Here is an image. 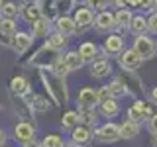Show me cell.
Segmentation results:
<instances>
[{"mask_svg":"<svg viewBox=\"0 0 157 147\" xmlns=\"http://www.w3.org/2000/svg\"><path fill=\"white\" fill-rule=\"evenodd\" d=\"M77 112L81 116V124H85L88 127H96L98 118H100L96 108H77Z\"/></svg>","mask_w":157,"mask_h":147,"instance_id":"obj_25","label":"cell"},{"mask_svg":"<svg viewBox=\"0 0 157 147\" xmlns=\"http://www.w3.org/2000/svg\"><path fill=\"white\" fill-rule=\"evenodd\" d=\"M33 39L36 37L29 32H16V36L10 39V47H12V51L16 53V55H24V53L33 45Z\"/></svg>","mask_w":157,"mask_h":147,"instance_id":"obj_11","label":"cell"},{"mask_svg":"<svg viewBox=\"0 0 157 147\" xmlns=\"http://www.w3.org/2000/svg\"><path fill=\"white\" fill-rule=\"evenodd\" d=\"M20 12H22V8L16 2H4L2 8H0V16L2 18H16L20 16Z\"/></svg>","mask_w":157,"mask_h":147,"instance_id":"obj_34","label":"cell"},{"mask_svg":"<svg viewBox=\"0 0 157 147\" xmlns=\"http://www.w3.org/2000/svg\"><path fill=\"white\" fill-rule=\"evenodd\" d=\"M96 98H98V104L104 100H110L112 98V90H110V85H102L100 88H96Z\"/></svg>","mask_w":157,"mask_h":147,"instance_id":"obj_37","label":"cell"},{"mask_svg":"<svg viewBox=\"0 0 157 147\" xmlns=\"http://www.w3.org/2000/svg\"><path fill=\"white\" fill-rule=\"evenodd\" d=\"M155 104H147L145 100H141V98H136L134 104L128 108V120H134L137 124H141V122H149L151 118L155 114Z\"/></svg>","mask_w":157,"mask_h":147,"instance_id":"obj_1","label":"cell"},{"mask_svg":"<svg viewBox=\"0 0 157 147\" xmlns=\"http://www.w3.org/2000/svg\"><path fill=\"white\" fill-rule=\"evenodd\" d=\"M61 55L59 51H53L51 47H47L45 43H43V47H39L37 49V53H33V57L29 59V63L32 65H36L37 69H51L53 67V63H55V59Z\"/></svg>","mask_w":157,"mask_h":147,"instance_id":"obj_5","label":"cell"},{"mask_svg":"<svg viewBox=\"0 0 157 147\" xmlns=\"http://www.w3.org/2000/svg\"><path fill=\"white\" fill-rule=\"evenodd\" d=\"M16 32H18L16 20H14V18H2V16H0V36L12 39L14 36H16Z\"/></svg>","mask_w":157,"mask_h":147,"instance_id":"obj_27","label":"cell"},{"mask_svg":"<svg viewBox=\"0 0 157 147\" xmlns=\"http://www.w3.org/2000/svg\"><path fill=\"white\" fill-rule=\"evenodd\" d=\"M120 102L116 100V98H110V100H104L98 104V114L102 118H106V120H114V118L120 114Z\"/></svg>","mask_w":157,"mask_h":147,"instance_id":"obj_21","label":"cell"},{"mask_svg":"<svg viewBox=\"0 0 157 147\" xmlns=\"http://www.w3.org/2000/svg\"><path fill=\"white\" fill-rule=\"evenodd\" d=\"M140 10H151L153 8V0H140Z\"/></svg>","mask_w":157,"mask_h":147,"instance_id":"obj_40","label":"cell"},{"mask_svg":"<svg viewBox=\"0 0 157 147\" xmlns=\"http://www.w3.org/2000/svg\"><path fill=\"white\" fill-rule=\"evenodd\" d=\"M151 12L157 14V0H153V8H151Z\"/></svg>","mask_w":157,"mask_h":147,"instance_id":"obj_47","label":"cell"},{"mask_svg":"<svg viewBox=\"0 0 157 147\" xmlns=\"http://www.w3.org/2000/svg\"><path fill=\"white\" fill-rule=\"evenodd\" d=\"M45 45L51 47L53 51H59V53H61L63 49L69 45V37L63 36V33H59L57 29H55V32H51V33L45 37Z\"/></svg>","mask_w":157,"mask_h":147,"instance_id":"obj_22","label":"cell"},{"mask_svg":"<svg viewBox=\"0 0 157 147\" xmlns=\"http://www.w3.org/2000/svg\"><path fill=\"white\" fill-rule=\"evenodd\" d=\"M14 139H16L18 143H28V141H33V139H36V124L20 120L18 124L14 126Z\"/></svg>","mask_w":157,"mask_h":147,"instance_id":"obj_12","label":"cell"},{"mask_svg":"<svg viewBox=\"0 0 157 147\" xmlns=\"http://www.w3.org/2000/svg\"><path fill=\"white\" fill-rule=\"evenodd\" d=\"M147 33L157 36V14L153 12H151V16H147Z\"/></svg>","mask_w":157,"mask_h":147,"instance_id":"obj_38","label":"cell"},{"mask_svg":"<svg viewBox=\"0 0 157 147\" xmlns=\"http://www.w3.org/2000/svg\"><path fill=\"white\" fill-rule=\"evenodd\" d=\"M24 2H36V0H24Z\"/></svg>","mask_w":157,"mask_h":147,"instance_id":"obj_48","label":"cell"},{"mask_svg":"<svg viewBox=\"0 0 157 147\" xmlns=\"http://www.w3.org/2000/svg\"><path fill=\"white\" fill-rule=\"evenodd\" d=\"M118 63H120L122 71H137L141 67V63H144V59L140 57V53L134 47H128L118 55Z\"/></svg>","mask_w":157,"mask_h":147,"instance_id":"obj_9","label":"cell"},{"mask_svg":"<svg viewBox=\"0 0 157 147\" xmlns=\"http://www.w3.org/2000/svg\"><path fill=\"white\" fill-rule=\"evenodd\" d=\"M77 51L81 53L82 61H85V63H88V65H90L92 61H96V59H98V55H100V47H98L94 41H82L81 45L77 47Z\"/></svg>","mask_w":157,"mask_h":147,"instance_id":"obj_19","label":"cell"},{"mask_svg":"<svg viewBox=\"0 0 157 147\" xmlns=\"http://www.w3.org/2000/svg\"><path fill=\"white\" fill-rule=\"evenodd\" d=\"M151 145L157 147V135H151Z\"/></svg>","mask_w":157,"mask_h":147,"instance_id":"obj_46","label":"cell"},{"mask_svg":"<svg viewBox=\"0 0 157 147\" xmlns=\"http://www.w3.org/2000/svg\"><path fill=\"white\" fill-rule=\"evenodd\" d=\"M51 24H53L51 18L41 16L37 22H33L32 26H29V33H32L33 37H47L49 33H51Z\"/></svg>","mask_w":157,"mask_h":147,"instance_id":"obj_20","label":"cell"},{"mask_svg":"<svg viewBox=\"0 0 157 147\" xmlns=\"http://www.w3.org/2000/svg\"><path fill=\"white\" fill-rule=\"evenodd\" d=\"M2 4H4V2H2V0H0V8H2Z\"/></svg>","mask_w":157,"mask_h":147,"instance_id":"obj_49","label":"cell"},{"mask_svg":"<svg viewBox=\"0 0 157 147\" xmlns=\"http://www.w3.org/2000/svg\"><path fill=\"white\" fill-rule=\"evenodd\" d=\"M77 0H51V10L55 16H67L73 8H75Z\"/></svg>","mask_w":157,"mask_h":147,"instance_id":"obj_28","label":"cell"},{"mask_svg":"<svg viewBox=\"0 0 157 147\" xmlns=\"http://www.w3.org/2000/svg\"><path fill=\"white\" fill-rule=\"evenodd\" d=\"M130 32L134 36L147 33V16H144V14H134V20L130 24Z\"/></svg>","mask_w":157,"mask_h":147,"instance_id":"obj_31","label":"cell"},{"mask_svg":"<svg viewBox=\"0 0 157 147\" xmlns=\"http://www.w3.org/2000/svg\"><path fill=\"white\" fill-rule=\"evenodd\" d=\"M88 73H90L92 78H106L112 75V63L108 61L106 57H98L96 61L90 63V69H88Z\"/></svg>","mask_w":157,"mask_h":147,"instance_id":"obj_15","label":"cell"},{"mask_svg":"<svg viewBox=\"0 0 157 147\" xmlns=\"http://www.w3.org/2000/svg\"><path fill=\"white\" fill-rule=\"evenodd\" d=\"M114 6H118V10H120V8H128V2H126V0H114Z\"/></svg>","mask_w":157,"mask_h":147,"instance_id":"obj_44","label":"cell"},{"mask_svg":"<svg viewBox=\"0 0 157 147\" xmlns=\"http://www.w3.org/2000/svg\"><path fill=\"white\" fill-rule=\"evenodd\" d=\"M94 10L88 8L86 4L85 6H78L75 10V14H73V20H75L77 24V33H85L86 29H90L92 26H94Z\"/></svg>","mask_w":157,"mask_h":147,"instance_id":"obj_6","label":"cell"},{"mask_svg":"<svg viewBox=\"0 0 157 147\" xmlns=\"http://www.w3.org/2000/svg\"><path fill=\"white\" fill-rule=\"evenodd\" d=\"M49 73H51V75H55V77L67 78V75H69L71 71H69V67H67L65 59H63V53L55 59V63H53V67H51V69H49Z\"/></svg>","mask_w":157,"mask_h":147,"instance_id":"obj_33","label":"cell"},{"mask_svg":"<svg viewBox=\"0 0 157 147\" xmlns=\"http://www.w3.org/2000/svg\"><path fill=\"white\" fill-rule=\"evenodd\" d=\"M132 47L140 53V57L144 59V61H149V59H153L157 55V41H155V37L149 36V33L136 36L134 37V45Z\"/></svg>","mask_w":157,"mask_h":147,"instance_id":"obj_2","label":"cell"},{"mask_svg":"<svg viewBox=\"0 0 157 147\" xmlns=\"http://www.w3.org/2000/svg\"><path fill=\"white\" fill-rule=\"evenodd\" d=\"M149 100H151V104H155V106H157V86L151 88V92H149Z\"/></svg>","mask_w":157,"mask_h":147,"instance_id":"obj_41","label":"cell"},{"mask_svg":"<svg viewBox=\"0 0 157 147\" xmlns=\"http://www.w3.org/2000/svg\"><path fill=\"white\" fill-rule=\"evenodd\" d=\"M41 2L43 0H36V2H26L22 6V12H20V16L26 24L32 26L33 22H37L39 18L43 16V8H41Z\"/></svg>","mask_w":157,"mask_h":147,"instance_id":"obj_14","label":"cell"},{"mask_svg":"<svg viewBox=\"0 0 157 147\" xmlns=\"http://www.w3.org/2000/svg\"><path fill=\"white\" fill-rule=\"evenodd\" d=\"M140 131H141V127L134 120H124L120 124V137L122 139H134V137L140 135Z\"/></svg>","mask_w":157,"mask_h":147,"instance_id":"obj_23","label":"cell"},{"mask_svg":"<svg viewBox=\"0 0 157 147\" xmlns=\"http://www.w3.org/2000/svg\"><path fill=\"white\" fill-rule=\"evenodd\" d=\"M128 2V8H137L140 6V0H126Z\"/></svg>","mask_w":157,"mask_h":147,"instance_id":"obj_45","label":"cell"},{"mask_svg":"<svg viewBox=\"0 0 157 147\" xmlns=\"http://www.w3.org/2000/svg\"><path fill=\"white\" fill-rule=\"evenodd\" d=\"M10 94L22 96V98H29L33 94L29 81L26 77H12V81H10Z\"/></svg>","mask_w":157,"mask_h":147,"instance_id":"obj_16","label":"cell"},{"mask_svg":"<svg viewBox=\"0 0 157 147\" xmlns=\"http://www.w3.org/2000/svg\"><path fill=\"white\" fill-rule=\"evenodd\" d=\"M86 6L92 8L94 12H104V10H108V6L110 4H114V0H85Z\"/></svg>","mask_w":157,"mask_h":147,"instance_id":"obj_36","label":"cell"},{"mask_svg":"<svg viewBox=\"0 0 157 147\" xmlns=\"http://www.w3.org/2000/svg\"><path fill=\"white\" fill-rule=\"evenodd\" d=\"M126 49L124 45V36H120L118 32H112L104 37V43L100 45V55L102 57H118Z\"/></svg>","mask_w":157,"mask_h":147,"instance_id":"obj_4","label":"cell"},{"mask_svg":"<svg viewBox=\"0 0 157 147\" xmlns=\"http://www.w3.org/2000/svg\"><path fill=\"white\" fill-rule=\"evenodd\" d=\"M63 59H65V63H67V67H69V71H71V73L81 71V69L85 67V61H82L81 53H78L77 49H71V51L63 53Z\"/></svg>","mask_w":157,"mask_h":147,"instance_id":"obj_24","label":"cell"},{"mask_svg":"<svg viewBox=\"0 0 157 147\" xmlns=\"http://www.w3.org/2000/svg\"><path fill=\"white\" fill-rule=\"evenodd\" d=\"M110 90H112V98H116V100H122V98L130 96V90H128V86L124 85V81L120 77H116L110 82Z\"/></svg>","mask_w":157,"mask_h":147,"instance_id":"obj_32","label":"cell"},{"mask_svg":"<svg viewBox=\"0 0 157 147\" xmlns=\"http://www.w3.org/2000/svg\"><path fill=\"white\" fill-rule=\"evenodd\" d=\"M147 127H149L151 135H157V112L153 114V118H151V120L147 122Z\"/></svg>","mask_w":157,"mask_h":147,"instance_id":"obj_39","label":"cell"},{"mask_svg":"<svg viewBox=\"0 0 157 147\" xmlns=\"http://www.w3.org/2000/svg\"><path fill=\"white\" fill-rule=\"evenodd\" d=\"M12 106H14V112L18 114L20 120L24 122H32V124H36V112H33L32 104H29L28 98H22V96H14L12 94Z\"/></svg>","mask_w":157,"mask_h":147,"instance_id":"obj_10","label":"cell"},{"mask_svg":"<svg viewBox=\"0 0 157 147\" xmlns=\"http://www.w3.org/2000/svg\"><path fill=\"white\" fill-rule=\"evenodd\" d=\"M92 139H94V127H88L85 124H78L71 131V141L77 147H86Z\"/></svg>","mask_w":157,"mask_h":147,"instance_id":"obj_13","label":"cell"},{"mask_svg":"<svg viewBox=\"0 0 157 147\" xmlns=\"http://www.w3.org/2000/svg\"><path fill=\"white\" fill-rule=\"evenodd\" d=\"M28 100H29V104H32L33 112H47L49 108H51V104H53L47 94H36V92H33Z\"/></svg>","mask_w":157,"mask_h":147,"instance_id":"obj_26","label":"cell"},{"mask_svg":"<svg viewBox=\"0 0 157 147\" xmlns=\"http://www.w3.org/2000/svg\"><path fill=\"white\" fill-rule=\"evenodd\" d=\"M22 147H41V141H28V143H22Z\"/></svg>","mask_w":157,"mask_h":147,"instance_id":"obj_43","label":"cell"},{"mask_svg":"<svg viewBox=\"0 0 157 147\" xmlns=\"http://www.w3.org/2000/svg\"><path fill=\"white\" fill-rule=\"evenodd\" d=\"M98 33H112L116 32L118 24H116V14L110 12V10H104V12H96V18H94V26Z\"/></svg>","mask_w":157,"mask_h":147,"instance_id":"obj_8","label":"cell"},{"mask_svg":"<svg viewBox=\"0 0 157 147\" xmlns=\"http://www.w3.org/2000/svg\"><path fill=\"white\" fill-rule=\"evenodd\" d=\"M120 137V124H114L112 120H108L106 124L94 127V141L98 143H116Z\"/></svg>","mask_w":157,"mask_h":147,"instance_id":"obj_3","label":"cell"},{"mask_svg":"<svg viewBox=\"0 0 157 147\" xmlns=\"http://www.w3.org/2000/svg\"><path fill=\"white\" fill-rule=\"evenodd\" d=\"M6 141H8V135H6V131L0 127V147H4L6 145Z\"/></svg>","mask_w":157,"mask_h":147,"instance_id":"obj_42","label":"cell"},{"mask_svg":"<svg viewBox=\"0 0 157 147\" xmlns=\"http://www.w3.org/2000/svg\"><path fill=\"white\" fill-rule=\"evenodd\" d=\"M96 106H98V98L94 88L90 86L81 88L77 94V108H96Z\"/></svg>","mask_w":157,"mask_h":147,"instance_id":"obj_17","label":"cell"},{"mask_svg":"<svg viewBox=\"0 0 157 147\" xmlns=\"http://www.w3.org/2000/svg\"><path fill=\"white\" fill-rule=\"evenodd\" d=\"M65 139H63L59 134H47L41 139V147H65Z\"/></svg>","mask_w":157,"mask_h":147,"instance_id":"obj_35","label":"cell"},{"mask_svg":"<svg viewBox=\"0 0 157 147\" xmlns=\"http://www.w3.org/2000/svg\"><path fill=\"white\" fill-rule=\"evenodd\" d=\"M78 124H81V116H78L77 110H67V112H63V116H61V126L65 127V130L73 131Z\"/></svg>","mask_w":157,"mask_h":147,"instance_id":"obj_29","label":"cell"},{"mask_svg":"<svg viewBox=\"0 0 157 147\" xmlns=\"http://www.w3.org/2000/svg\"><path fill=\"white\" fill-rule=\"evenodd\" d=\"M118 77H120L122 81H124V85L128 86L130 96L140 98L141 94H145V85H144V81L136 75V71H122Z\"/></svg>","mask_w":157,"mask_h":147,"instance_id":"obj_7","label":"cell"},{"mask_svg":"<svg viewBox=\"0 0 157 147\" xmlns=\"http://www.w3.org/2000/svg\"><path fill=\"white\" fill-rule=\"evenodd\" d=\"M116 24H118V28H122V29H130V24H132V20H134V12H132L130 8H120V10H116ZM116 28V29H118Z\"/></svg>","mask_w":157,"mask_h":147,"instance_id":"obj_30","label":"cell"},{"mask_svg":"<svg viewBox=\"0 0 157 147\" xmlns=\"http://www.w3.org/2000/svg\"><path fill=\"white\" fill-rule=\"evenodd\" d=\"M53 26H55V29L59 33H63V36H67V37H71V36H75L77 33V24H75V20H73V16H57L55 18V22H53Z\"/></svg>","mask_w":157,"mask_h":147,"instance_id":"obj_18","label":"cell"}]
</instances>
